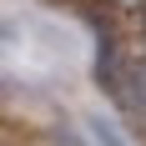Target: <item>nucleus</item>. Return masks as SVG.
<instances>
[{
    "label": "nucleus",
    "mask_w": 146,
    "mask_h": 146,
    "mask_svg": "<svg viewBox=\"0 0 146 146\" xmlns=\"http://www.w3.org/2000/svg\"><path fill=\"white\" fill-rule=\"evenodd\" d=\"M121 106L146 126V60H126V91H121Z\"/></svg>",
    "instance_id": "obj_1"
},
{
    "label": "nucleus",
    "mask_w": 146,
    "mask_h": 146,
    "mask_svg": "<svg viewBox=\"0 0 146 146\" xmlns=\"http://www.w3.org/2000/svg\"><path fill=\"white\" fill-rule=\"evenodd\" d=\"M86 126H91V141H96V146H131L126 136L116 131V121H106V116H91Z\"/></svg>",
    "instance_id": "obj_2"
},
{
    "label": "nucleus",
    "mask_w": 146,
    "mask_h": 146,
    "mask_svg": "<svg viewBox=\"0 0 146 146\" xmlns=\"http://www.w3.org/2000/svg\"><path fill=\"white\" fill-rule=\"evenodd\" d=\"M116 15H146V0H106Z\"/></svg>",
    "instance_id": "obj_3"
},
{
    "label": "nucleus",
    "mask_w": 146,
    "mask_h": 146,
    "mask_svg": "<svg viewBox=\"0 0 146 146\" xmlns=\"http://www.w3.org/2000/svg\"><path fill=\"white\" fill-rule=\"evenodd\" d=\"M50 141H56V146H86V141H76L71 131H60V126H56V131H50Z\"/></svg>",
    "instance_id": "obj_4"
},
{
    "label": "nucleus",
    "mask_w": 146,
    "mask_h": 146,
    "mask_svg": "<svg viewBox=\"0 0 146 146\" xmlns=\"http://www.w3.org/2000/svg\"><path fill=\"white\" fill-rule=\"evenodd\" d=\"M141 20H146V15H141Z\"/></svg>",
    "instance_id": "obj_5"
}]
</instances>
